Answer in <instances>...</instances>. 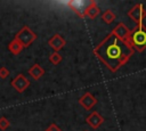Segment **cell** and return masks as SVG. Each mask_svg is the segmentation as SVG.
<instances>
[{
    "instance_id": "6da1fadb",
    "label": "cell",
    "mask_w": 146,
    "mask_h": 131,
    "mask_svg": "<svg viewBox=\"0 0 146 131\" xmlns=\"http://www.w3.org/2000/svg\"><path fill=\"white\" fill-rule=\"evenodd\" d=\"M133 52L130 42L122 41L112 33L94 48L95 56L113 73L127 64Z\"/></svg>"
},
{
    "instance_id": "7a4b0ae2",
    "label": "cell",
    "mask_w": 146,
    "mask_h": 131,
    "mask_svg": "<svg viewBox=\"0 0 146 131\" xmlns=\"http://www.w3.org/2000/svg\"><path fill=\"white\" fill-rule=\"evenodd\" d=\"M129 42L133 50L138 52H141L146 49V27L143 24L137 25L133 30H131Z\"/></svg>"
},
{
    "instance_id": "3957f363",
    "label": "cell",
    "mask_w": 146,
    "mask_h": 131,
    "mask_svg": "<svg viewBox=\"0 0 146 131\" xmlns=\"http://www.w3.org/2000/svg\"><path fill=\"white\" fill-rule=\"evenodd\" d=\"M15 39L18 40L24 48H27L35 39H36V34L29 27V26H23L18 33L15 35Z\"/></svg>"
},
{
    "instance_id": "277c9868",
    "label": "cell",
    "mask_w": 146,
    "mask_h": 131,
    "mask_svg": "<svg viewBox=\"0 0 146 131\" xmlns=\"http://www.w3.org/2000/svg\"><path fill=\"white\" fill-rule=\"evenodd\" d=\"M128 16L137 24V25H141L143 21L146 16V9L144 7L143 3H137L129 11H128Z\"/></svg>"
},
{
    "instance_id": "5b68a950",
    "label": "cell",
    "mask_w": 146,
    "mask_h": 131,
    "mask_svg": "<svg viewBox=\"0 0 146 131\" xmlns=\"http://www.w3.org/2000/svg\"><path fill=\"white\" fill-rule=\"evenodd\" d=\"M29 85H30V81H29L22 73L17 74V75L13 79V81H11V87H13L16 91H18V92L25 91V90L29 88Z\"/></svg>"
},
{
    "instance_id": "8992f818",
    "label": "cell",
    "mask_w": 146,
    "mask_h": 131,
    "mask_svg": "<svg viewBox=\"0 0 146 131\" xmlns=\"http://www.w3.org/2000/svg\"><path fill=\"white\" fill-rule=\"evenodd\" d=\"M130 32L131 30H129L123 23H119L113 30H112V34H114L117 39L122 40V41H127L129 42V39H130Z\"/></svg>"
},
{
    "instance_id": "52a82bcc",
    "label": "cell",
    "mask_w": 146,
    "mask_h": 131,
    "mask_svg": "<svg viewBox=\"0 0 146 131\" xmlns=\"http://www.w3.org/2000/svg\"><path fill=\"white\" fill-rule=\"evenodd\" d=\"M48 44L54 49V51L58 52L65 44H66V41L64 40V38L58 34V33H55L49 40H48Z\"/></svg>"
},
{
    "instance_id": "ba28073f",
    "label": "cell",
    "mask_w": 146,
    "mask_h": 131,
    "mask_svg": "<svg viewBox=\"0 0 146 131\" xmlns=\"http://www.w3.org/2000/svg\"><path fill=\"white\" fill-rule=\"evenodd\" d=\"M79 104H80L86 110H90V109L97 104V99H96L90 92H86V93L79 99Z\"/></svg>"
},
{
    "instance_id": "9c48e42d",
    "label": "cell",
    "mask_w": 146,
    "mask_h": 131,
    "mask_svg": "<svg viewBox=\"0 0 146 131\" xmlns=\"http://www.w3.org/2000/svg\"><path fill=\"white\" fill-rule=\"evenodd\" d=\"M90 2V1H89ZM89 2L88 3H86L84 1H70V2H67V6L70 7V9H72L73 11H75L76 14H78V16H80V17H84V10H86V8L88 7V5H89Z\"/></svg>"
},
{
    "instance_id": "30bf717a",
    "label": "cell",
    "mask_w": 146,
    "mask_h": 131,
    "mask_svg": "<svg viewBox=\"0 0 146 131\" xmlns=\"http://www.w3.org/2000/svg\"><path fill=\"white\" fill-rule=\"evenodd\" d=\"M86 122L92 128V129H98L100 126V124H103L104 122V117L98 113V112H92L91 114H89L86 118Z\"/></svg>"
},
{
    "instance_id": "8fae6325",
    "label": "cell",
    "mask_w": 146,
    "mask_h": 131,
    "mask_svg": "<svg viewBox=\"0 0 146 131\" xmlns=\"http://www.w3.org/2000/svg\"><path fill=\"white\" fill-rule=\"evenodd\" d=\"M99 13H100V9H99V7L96 5V1L91 0V1L89 2L88 7H87L86 10H84V17H88V18L94 19V18H96V17L99 15Z\"/></svg>"
},
{
    "instance_id": "7c38bea8",
    "label": "cell",
    "mask_w": 146,
    "mask_h": 131,
    "mask_svg": "<svg viewBox=\"0 0 146 131\" xmlns=\"http://www.w3.org/2000/svg\"><path fill=\"white\" fill-rule=\"evenodd\" d=\"M23 49H24L23 44H22L18 40H16L15 38H14V39L9 42V44H8V50H9L13 55H18V54H21Z\"/></svg>"
},
{
    "instance_id": "4fadbf2b",
    "label": "cell",
    "mask_w": 146,
    "mask_h": 131,
    "mask_svg": "<svg viewBox=\"0 0 146 131\" xmlns=\"http://www.w3.org/2000/svg\"><path fill=\"white\" fill-rule=\"evenodd\" d=\"M29 74H30L34 80H39V79L44 74V69H43L39 64H34V65L29 69Z\"/></svg>"
},
{
    "instance_id": "5bb4252c",
    "label": "cell",
    "mask_w": 146,
    "mask_h": 131,
    "mask_svg": "<svg viewBox=\"0 0 146 131\" xmlns=\"http://www.w3.org/2000/svg\"><path fill=\"white\" fill-rule=\"evenodd\" d=\"M115 18H116L115 14H114L112 10H110V9H107L106 11H104V14L102 15V19H103L106 24H111Z\"/></svg>"
},
{
    "instance_id": "9a60e30c",
    "label": "cell",
    "mask_w": 146,
    "mask_h": 131,
    "mask_svg": "<svg viewBox=\"0 0 146 131\" xmlns=\"http://www.w3.org/2000/svg\"><path fill=\"white\" fill-rule=\"evenodd\" d=\"M49 62H50L51 64H54V65H58V64L62 62V56H60L58 52L54 51V52L49 56Z\"/></svg>"
},
{
    "instance_id": "2e32d148",
    "label": "cell",
    "mask_w": 146,
    "mask_h": 131,
    "mask_svg": "<svg viewBox=\"0 0 146 131\" xmlns=\"http://www.w3.org/2000/svg\"><path fill=\"white\" fill-rule=\"evenodd\" d=\"M9 125H10V122L8 121V118H6L5 116H1L0 117V130L5 131L9 128Z\"/></svg>"
},
{
    "instance_id": "e0dca14e",
    "label": "cell",
    "mask_w": 146,
    "mask_h": 131,
    "mask_svg": "<svg viewBox=\"0 0 146 131\" xmlns=\"http://www.w3.org/2000/svg\"><path fill=\"white\" fill-rule=\"evenodd\" d=\"M9 75V71L6 67H0V79H6Z\"/></svg>"
},
{
    "instance_id": "ac0fdd59",
    "label": "cell",
    "mask_w": 146,
    "mask_h": 131,
    "mask_svg": "<svg viewBox=\"0 0 146 131\" xmlns=\"http://www.w3.org/2000/svg\"><path fill=\"white\" fill-rule=\"evenodd\" d=\"M44 131H62V130H60L56 124L52 123V124H50L49 128H47V130H44Z\"/></svg>"
},
{
    "instance_id": "d6986e66",
    "label": "cell",
    "mask_w": 146,
    "mask_h": 131,
    "mask_svg": "<svg viewBox=\"0 0 146 131\" xmlns=\"http://www.w3.org/2000/svg\"><path fill=\"white\" fill-rule=\"evenodd\" d=\"M86 131H88V130H86Z\"/></svg>"
}]
</instances>
